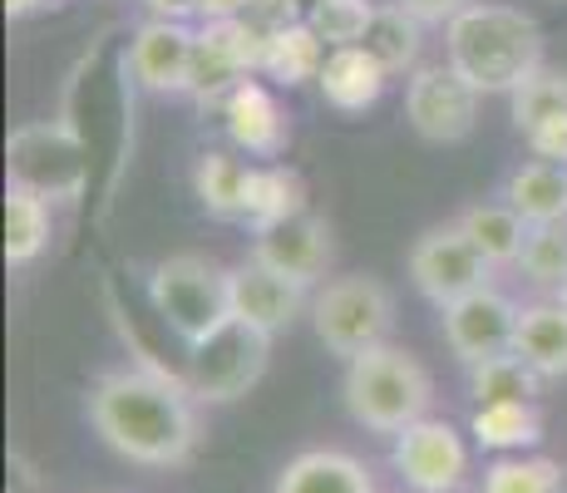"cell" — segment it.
<instances>
[{"label":"cell","mask_w":567,"mask_h":493,"mask_svg":"<svg viewBox=\"0 0 567 493\" xmlns=\"http://www.w3.org/2000/svg\"><path fill=\"white\" fill-rule=\"evenodd\" d=\"M361 45L375 54L390 74H405V70H414V60H420L424 20H414L400 0H395V6H375V20H370Z\"/></svg>","instance_id":"cell-25"},{"label":"cell","mask_w":567,"mask_h":493,"mask_svg":"<svg viewBox=\"0 0 567 493\" xmlns=\"http://www.w3.org/2000/svg\"><path fill=\"white\" fill-rule=\"evenodd\" d=\"M567 469L558 459L543 454H504L484 469V489L478 493H563Z\"/></svg>","instance_id":"cell-28"},{"label":"cell","mask_w":567,"mask_h":493,"mask_svg":"<svg viewBox=\"0 0 567 493\" xmlns=\"http://www.w3.org/2000/svg\"><path fill=\"white\" fill-rule=\"evenodd\" d=\"M50 247V203L25 188H6V261L30 267Z\"/></svg>","instance_id":"cell-26"},{"label":"cell","mask_w":567,"mask_h":493,"mask_svg":"<svg viewBox=\"0 0 567 493\" xmlns=\"http://www.w3.org/2000/svg\"><path fill=\"white\" fill-rule=\"evenodd\" d=\"M444 60L478 94H514L533 70H543V30L514 6H464L444 25Z\"/></svg>","instance_id":"cell-2"},{"label":"cell","mask_w":567,"mask_h":493,"mask_svg":"<svg viewBox=\"0 0 567 493\" xmlns=\"http://www.w3.org/2000/svg\"><path fill=\"white\" fill-rule=\"evenodd\" d=\"M247 20L271 35V30H287L307 16H301V0H247Z\"/></svg>","instance_id":"cell-33"},{"label":"cell","mask_w":567,"mask_h":493,"mask_svg":"<svg viewBox=\"0 0 567 493\" xmlns=\"http://www.w3.org/2000/svg\"><path fill=\"white\" fill-rule=\"evenodd\" d=\"M543 376L518 356V350H504V356H488L478 366H468V394L478 404L494 400H538Z\"/></svg>","instance_id":"cell-27"},{"label":"cell","mask_w":567,"mask_h":493,"mask_svg":"<svg viewBox=\"0 0 567 493\" xmlns=\"http://www.w3.org/2000/svg\"><path fill=\"white\" fill-rule=\"evenodd\" d=\"M154 20H188L198 16V0H144Z\"/></svg>","instance_id":"cell-35"},{"label":"cell","mask_w":567,"mask_h":493,"mask_svg":"<svg viewBox=\"0 0 567 493\" xmlns=\"http://www.w3.org/2000/svg\"><path fill=\"white\" fill-rule=\"evenodd\" d=\"M518 271L543 291H563L567 287V223L553 227H528V243H523Z\"/></svg>","instance_id":"cell-29"},{"label":"cell","mask_w":567,"mask_h":493,"mask_svg":"<svg viewBox=\"0 0 567 493\" xmlns=\"http://www.w3.org/2000/svg\"><path fill=\"white\" fill-rule=\"evenodd\" d=\"M307 213V183L301 173L281 168V163H257L252 178H247V203H243V223L271 227V223H287V217Z\"/></svg>","instance_id":"cell-23"},{"label":"cell","mask_w":567,"mask_h":493,"mask_svg":"<svg viewBox=\"0 0 567 493\" xmlns=\"http://www.w3.org/2000/svg\"><path fill=\"white\" fill-rule=\"evenodd\" d=\"M558 301H563V306H567V287H563V291H558Z\"/></svg>","instance_id":"cell-39"},{"label":"cell","mask_w":567,"mask_h":493,"mask_svg":"<svg viewBox=\"0 0 567 493\" xmlns=\"http://www.w3.org/2000/svg\"><path fill=\"white\" fill-rule=\"evenodd\" d=\"M247 178H252V163H243L227 148H207V153H198V163H193V193H198L203 213L227 217V223L243 217Z\"/></svg>","instance_id":"cell-22"},{"label":"cell","mask_w":567,"mask_h":493,"mask_svg":"<svg viewBox=\"0 0 567 493\" xmlns=\"http://www.w3.org/2000/svg\"><path fill=\"white\" fill-rule=\"evenodd\" d=\"M518 311L523 306H514V296H504L498 287H478L464 301L444 306V341H450V350L464 366L504 356V350H514Z\"/></svg>","instance_id":"cell-11"},{"label":"cell","mask_w":567,"mask_h":493,"mask_svg":"<svg viewBox=\"0 0 567 493\" xmlns=\"http://www.w3.org/2000/svg\"><path fill=\"white\" fill-rule=\"evenodd\" d=\"M390 464L414 493H460L468 479V444L450 420H414L410 430L395 434Z\"/></svg>","instance_id":"cell-9"},{"label":"cell","mask_w":567,"mask_h":493,"mask_svg":"<svg viewBox=\"0 0 567 493\" xmlns=\"http://www.w3.org/2000/svg\"><path fill=\"white\" fill-rule=\"evenodd\" d=\"M514 350L538 370L543 380H563L567 376V306L563 301L523 306Z\"/></svg>","instance_id":"cell-19"},{"label":"cell","mask_w":567,"mask_h":493,"mask_svg":"<svg viewBox=\"0 0 567 493\" xmlns=\"http://www.w3.org/2000/svg\"><path fill=\"white\" fill-rule=\"evenodd\" d=\"M247 16V0H198V20H237Z\"/></svg>","instance_id":"cell-36"},{"label":"cell","mask_w":567,"mask_h":493,"mask_svg":"<svg viewBox=\"0 0 567 493\" xmlns=\"http://www.w3.org/2000/svg\"><path fill=\"white\" fill-rule=\"evenodd\" d=\"M316 6H321V0H301V16H311V10H316Z\"/></svg>","instance_id":"cell-38"},{"label":"cell","mask_w":567,"mask_h":493,"mask_svg":"<svg viewBox=\"0 0 567 493\" xmlns=\"http://www.w3.org/2000/svg\"><path fill=\"white\" fill-rule=\"evenodd\" d=\"M504 203L514 207L528 227L567 223V163L533 158L504 178Z\"/></svg>","instance_id":"cell-18"},{"label":"cell","mask_w":567,"mask_h":493,"mask_svg":"<svg viewBox=\"0 0 567 493\" xmlns=\"http://www.w3.org/2000/svg\"><path fill=\"white\" fill-rule=\"evenodd\" d=\"M370 20H375V6H370V0H321V6L307 16V25L331 50H341V45H361Z\"/></svg>","instance_id":"cell-31"},{"label":"cell","mask_w":567,"mask_h":493,"mask_svg":"<svg viewBox=\"0 0 567 493\" xmlns=\"http://www.w3.org/2000/svg\"><path fill=\"white\" fill-rule=\"evenodd\" d=\"M400 6H405L414 20H424V25H450L464 6H474V0H400Z\"/></svg>","instance_id":"cell-34"},{"label":"cell","mask_w":567,"mask_h":493,"mask_svg":"<svg viewBox=\"0 0 567 493\" xmlns=\"http://www.w3.org/2000/svg\"><path fill=\"white\" fill-rule=\"evenodd\" d=\"M326 54H331V45L316 35L307 20H297V25L271 30V35H267V60H261V74H271L281 90H297V84L321 80Z\"/></svg>","instance_id":"cell-21"},{"label":"cell","mask_w":567,"mask_h":493,"mask_svg":"<svg viewBox=\"0 0 567 493\" xmlns=\"http://www.w3.org/2000/svg\"><path fill=\"white\" fill-rule=\"evenodd\" d=\"M193 45L198 30H188V20H154L128 35V70L134 84L148 94H183L188 90V70H193Z\"/></svg>","instance_id":"cell-12"},{"label":"cell","mask_w":567,"mask_h":493,"mask_svg":"<svg viewBox=\"0 0 567 493\" xmlns=\"http://www.w3.org/2000/svg\"><path fill=\"white\" fill-rule=\"evenodd\" d=\"M35 6H40V0H6V16H16V20H20V16H30Z\"/></svg>","instance_id":"cell-37"},{"label":"cell","mask_w":567,"mask_h":493,"mask_svg":"<svg viewBox=\"0 0 567 493\" xmlns=\"http://www.w3.org/2000/svg\"><path fill=\"white\" fill-rule=\"evenodd\" d=\"M316 84H321V94L331 109H341V114H365V109L380 104V94H385L390 70L365 45H341V50L326 54L321 80Z\"/></svg>","instance_id":"cell-16"},{"label":"cell","mask_w":567,"mask_h":493,"mask_svg":"<svg viewBox=\"0 0 567 493\" xmlns=\"http://www.w3.org/2000/svg\"><path fill=\"white\" fill-rule=\"evenodd\" d=\"M508 99H514L518 134H528L533 124H543V119H553L567 109V70H548V64H543V70H533Z\"/></svg>","instance_id":"cell-30"},{"label":"cell","mask_w":567,"mask_h":493,"mask_svg":"<svg viewBox=\"0 0 567 493\" xmlns=\"http://www.w3.org/2000/svg\"><path fill=\"white\" fill-rule=\"evenodd\" d=\"M410 281L420 287L424 301H434L444 311V306L464 301L468 291L494 287V267H488L484 251L460 233V223H450V227H430V233L414 243Z\"/></svg>","instance_id":"cell-8"},{"label":"cell","mask_w":567,"mask_h":493,"mask_svg":"<svg viewBox=\"0 0 567 493\" xmlns=\"http://www.w3.org/2000/svg\"><path fill=\"white\" fill-rule=\"evenodd\" d=\"M227 296H233L237 321L257 326V331H267V336L287 331V326L301 316V306H307V287H301V281L261 267L257 257H247L243 267L227 271Z\"/></svg>","instance_id":"cell-14"},{"label":"cell","mask_w":567,"mask_h":493,"mask_svg":"<svg viewBox=\"0 0 567 493\" xmlns=\"http://www.w3.org/2000/svg\"><path fill=\"white\" fill-rule=\"evenodd\" d=\"M252 257L261 261V267H271V271H281V277L311 287V281L326 277V267H331V227H326V217H316L307 207V213L287 217V223L257 227Z\"/></svg>","instance_id":"cell-13"},{"label":"cell","mask_w":567,"mask_h":493,"mask_svg":"<svg viewBox=\"0 0 567 493\" xmlns=\"http://www.w3.org/2000/svg\"><path fill=\"white\" fill-rule=\"evenodd\" d=\"M523 138H528L533 158L567 163V109H563V114H553V119H543V124H533Z\"/></svg>","instance_id":"cell-32"},{"label":"cell","mask_w":567,"mask_h":493,"mask_svg":"<svg viewBox=\"0 0 567 493\" xmlns=\"http://www.w3.org/2000/svg\"><path fill=\"white\" fill-rule=\"evenodd\" d=\"M405 114L410 129L430 144H460V138L474 134L478 119V90L454 70L450 60L444 64H424V70L410 74L405 90Z\"/></svg>","instance_id":"cell-10"},{"label":"cell","mask_w":567,"mask_h":493,"mask_svg":"<svg viewBox=\"0 0 567 493\" xmlns=\"http://www.w3.org/2000/svg\"><path fill=\"white\" fill-rule=\"evenodd\" d=\"M474 440L484 449H498V454H514V449H528L543 440V414L533 400H494L474 410Z\"/></svg>","instance_id":"cell-24"},{"label":"cell","mask_w":567,"mask_h":493,"mask_svg":"<svg viewBox=\"0 0 567 493\" xmlns=\"http://www.w3.org/2000/svg\"><path fill=\"white\" fill-rule=\"evenodd\" d=\"M311 326H316V341L331 356L355 360L365 350L385 346L390 326H395V296L380 287L375 277H336L316 291Z\"/></svg>","instance_id":"cell-7"},{"label":"cell","mask_w":567,"mask_h":493,"mask_svg":"<svg viewBox=\"0 0 567 493\" xmlns=\"http://www.w3.org/2000/svg\"><path fill=\"white\" fill-rule=\"evenodd\" d=\"M346 410L355 424L375 434H400L430 414L434 380L405 346H375L365 356L346 360Z\"/></svg>","instance_id":"cell-3"},{"label":"cell","mask_w":567,"mask_h":493,"mask_svg":"<svg viewBox=\"0 0 567 493\" xmlns=\"http://www.w3.org/2000/svg\"><path fill=\"white\" fill-rule=\"evenodd\" d=\"M460 233L488 257V267H518L523 243H528V223L508 203H474L460 213Z\"/></svg>","instance_id":"cell-20"},{"label":"cell","mask_w":567,"mask_h":493,"mask_svg":"<svg viewBox=\"0 0 567 493\" xmlns=\"http://www.w3.org/2000/svg\"><path fill=\"white\" fill-rule=\"evenodd\" d=\"M148 301L168 321V331L183 346H198L217 326L233 316V296H227V271L198 251H178L163 257L148 271Z\"/></svg>","instance_id":"cell-5"},{"label":"cell","mask_w":567,"mask_h":493,"mask_svg":"<svg viewBox=\"0 0 567 493\" xmlns=\"http://www.w3.org/2000/svg\"><path fill=\"white\" fill-rule=\"evenodd\" d=\"M271 493H375L370 469L346 449H307L287 459Z\"/></svg>","instance_id":"cell-17"},{"label":"cell","mask_w":567,"mask_h":493,"mask_svg":"<svg viewBox=\"0 0 567 493\" xmlns=\"http://www.w3.org/2000/svg\"><path fill=\"white\" fill-rule=\"evenodd\" d=\"M90 420L100 440L144 469H178L198 454V400L163 370H109L90 390Z\"/></svg>","instance_id":"cell-1"},{"label":"cell","mask_w":567,"mask_h":493,"mask_svg":"<svg viewBox=\"0 0 567 493\" xmlns=\"http://www.w3.org/2000/svg\"><path fill=\"white\" fill-rule=\"evenodd\" d=\"M267 360H271V336L237 321V316H227L213 336L188 346L183 386L193 390L198 404H233L267 376Z\"/></svg>","instance_id":"cell-6"},{"label":"cell","mask_w":567,"mask_h":493,"mask_svg":"<svg viewBox=\"0 0 567 493\" xmlns=\"http://www.w3.org/2000/svg\"><path fill=\"white\" fill-rule=\"evenodd\" d=\"M6 178L45 203H80L94 183V158L64 119H40L6 138Z\"/></svg>","instance_id":"cell-4"},{"label":"cell","mask_w":567,"mask_h":493,"mask_svg":"<svg viewBox=\"0 0 567 493\" xmlns=\"http://www.w3.org/2000/svg\"><path fill=\"white\" fill-rule=\"evenodd\" d=\"M217 109H223V129H227V138H233V148L252 153V158H277V153H287V144H291L287 109H281V99L261 80H243Z\"/></svg>","instance_id":"cell-15"}]
</instances>
